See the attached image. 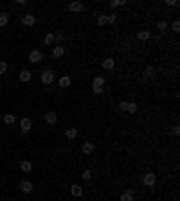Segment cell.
<instances>
[{
    "label": "cell",
    "instance_id": "cell-5",
    "mask_svg": "<svg viewBox=\"0 0 180 201\" xmlns=\"http://www.w3.org/2000/svg\"><path fill=\"white\" fill-rule=\"evenodd\" d=\"M42 59H43V54L40 50H33V52L29 54V61H31V63H40Z\"/></svg>",
    "mask_w": 180,
    "mask_h": 201
},
{
    "label": "cell",
    "instance_id": "cell-27",
    "mask_svg": "<svg viewBox=\"0 0 180 201\" xmlns=\"http://www.w3.org/2000/svg\"><path fill=\"white\" fill-rule=\"evenodd\" d=\"M7 72V63H4V61H0V76H4Z\"/></svg>",
    "mask_w": 180,
    "mask_h": 201
},
{
    "label": "cell",
    "instance_id": "cell-11",
    "mask_svg": "<svg viewBox=\"0 0 180 201\" xmlns=\"http://www.w3.org/2000/svg\"><path fill=\"white\" fill-rule=\"evenodd\" d=\"M63 54H65V49L61 47V45H58V47L52 49V57H61Z\"/></svg>",
    "mask_w": 180,
    "mask_h": 201
},
{
    "label": "cell",
    "instance_id": "cell-22",
    "mask_svg": "<svg viewBox=\"0 0 180 201\" xmlns=\"http://www.w3.org/2000/svg\"><path fill=\"white\" fill-rule=\"evenodd\" d=\"M14 120H16V117H14V115H11V113L4 115V122H6V124H13Z\"/></svg>",
    "mask_w": 180,
    "mask_h": 201
},
{
    "label": "cell",
    "instance_id": "cell-26",
    "mask_svg": "<svg viewBox=\"0 0 180 201\" xmlns=\"http://www.w3.org/2000/svg\"><path fill=\"white\" fill-rule=\"evenodd\" d=\"M52 42H54V34H47V36H45V40H43L45 45H50Z\"/></svg>",
    "mask_w": 180,
    "mask_h": 201
},
{
    "label": "cell",
    "instance_id": "cell-31",
    "mask_svg": "<svg viewBox=\"0 0 180 201\" xmlns=\"http://www.w3.org/2000/svg\"><path fill=\"white\" fill-rule=\"evenodd\" d=\"M92 178V172L90 171H83V179H90Z\"/></svg>",
    "mask_w": 180,
    "mask_h": 201
},
{
    "label": "cell",
    "instance_id": "cell-1",
    "mask_svg": "<svg viewBox=\"0 0 180 201\" xmlns=\"http://www.w3.org/2000/svg\"><path fill=\"white\" fill-rule=\"evenodd\" d=\"M103 85H105V77L97 76V77L94 79V83H92V90H94V93H103Z\"/></svg>",
    "mask_w": 180,
    "mask_h": 201
},
{
    "label": "cell",
    "instance_id": "cell-35",
    "mask_svg": "<svg viewBox=\"0 0 180 201\" xmlns=\"http://www.w3.org/2000/svg\"><path fill=\"white\" fill-rule=\"evenodd\" d=\"M54 40H58V42H63V36L58 34V36H54Z\"/></svg>",
    "mask_w": 180,
    "mask_h": 201
},
{
    "label": "cell",
    "instance_id": "cell-17",
    "mask_svg": "<svg viewBox=\"0 0 180 201\" xmlns=\"http://www.w3.org/2000/svg\"><path fill=\"white\" fill-rule=\"evenodd\" d=\"M31 77H33V74H31L29 70H22L20 72V81H23V83H25V81H29Z\"/></svg>",
    "mask_w": 180,
    "mask_h": 201
},
{
    "label": "cell",
    "instance_id": "cell-14",
    "mask_svg": "<svg viewBox=\"0 0 180 201\" xmlns=\"http://www.w3.org/2000/svg\"><path fill=\"white\" fill-rule=\"evenodd\" d=\"M121 201H133V192L131 190H124L121 194Z\"/></svg>",
    "mask_w": 180,
    "mask_h": 201
},
{
    "label": "cell",
    "instance_id": "cell-7",
    "mask_svg": "<svg viewBox=\"0 0 180 201\" xmlns=\"http://www.w3.org/2000/svg\"><path fill=\"white\" fill-rule=\"evenodd\" d=\"M22 23H23V25H34L36 23L34 14H25V16L22 18Z\"/></svg>",
    "mask_w": 180,
    "mask_h": 201
},
{
    "label": "cell",
    "instance_id": "cell-18",
    "mask_svg": "<svg viewBox=\"0 0 180 201\" xmlns=\"http://www.w3.org/2000/svg\"><path fill=\"white\" fill-rule=\"evenodd\" d=\"M92 151H94V144L92 142H85V144H83V153H85V154H90Z\"/></svg>",
    "mask_w": 180,
    "mask_h": 201
},
{
    "label": "cell",
    "instance_id": "cell-25",
    "mask_svg": "<svg viewBox=\"0 0 180 201\" xmlns=\"http://www.w3.org/2000/svg\"><path fill=\"white\" fill-rule=\"evenodd\" d=\"M157 29H158V31H166V29H167V23H166L164 20L157 22Z\"/></svg>",
    "mask_w": 180,
    "mask_h": 201
},
{
    "label": "cell",
    "instance_id": "cell-16",
    "mask_svg": "<svg viewBox=\"0 0 180 201\" xmlns=\"http://www.w3.org/2000/svg\"><path fill=\"white\" fill-rule=\"evenodd\" d=\"M59 86H61V88H67V86H70V77H69V76H63V77H59Z\"/></svg>",
    "mask_w": 180,
    "mask_h": 201
},
{
    "label": "cell",
    "instance_id": "cell-29",
    "mask_svg": "<svg viewBox=\"0 0 180 201\" xmlns=\"http://www.w3.org/2000/svg\"><path fill=\"white\" fill-rule=\"evenodd\" d=\"M171 29L175 31V32H178V31H180V22L175 20V22H173V25H171Z\"/></svg>",
    "mask_w": 180,
    "mask_h": 201
},
{
    "label": "cell",
    "instance_id": "cell-4",
    "mask_svg": "<svg viewBox=\"0 0 180 201\" xmlns=\"http://www.w3.org/2000/svg\"><path fill=\"white\" fill-rule=\"evenodd\" d=\"M31 126H33V122H31V119H27V117H23L20 122V128H22V135H25V133H29L31 131Z\"/></svg>",
    "mask_w": 180,
    "mask_h": 201
},
{
    "label": "cell",
    "instance_id": "cell-33",
    "mask_svg": "<svg viewBox=\"0 0 180 201\" xmlns=\"http://www.w3.org/2000/svg\"><path fill=\"white\" fill-rule=\"evenodd\" d=\"M173 135H180V128H178V126H173Z\"/></svg>",
    "mask_w": 180,
    "mask_h": 201
},
{
    "label": "cell",
    "instance_id": "cell-9",
    "mask_svg": "<svg viewBox=\"0 0 180 201\" xmlns=\"http://www.w3.org/2000/svg\"><path fill=\"white\" fill-rule=\"evenodd\" d=\"M103 66L106 68V70H112L115 66V61H114V57H106V59H103Z\"/></svg>",
    "mask_w": 180,
    "mask_h": 201
},
{
    "label": "cell",
    "instance_id": "cell-34",
    "mask_svg": "<svg viewBox=\"0 0 180 201\" xmlns=\"http://www.w3.org/2000/svg\"><path fill=\"white\" fill-rule=\"evenodd\" d=\"M115 22V14H110V16H108V23H114Z\"/></svg>",
    "mask_w": 180,
    "mask_h": 201
},
{
    "label": "cell",
    "instance_id": "cell-2",
    "mask_svg": "<svg viewBox=\"0 0 180 201\" xmlns=\"http://www.w3.org/2000/svg\"><path fill=\"white\" fill-rule=\"evenodd\" d=\"M54 81V72L52 70H43L42 72V83L43 85H50Z\"/></svg>",
    "mask_w": 180,
    "mask_h": 201
},
{
    "label": "cell",
    "instance_id": "cell-19",
    "mask_svg": "<svg viewBox=\"0 0 180 201\" xmlns=\"http://www.w3.org/2000/svg\"><path fill=\"white\" fill-rule=\"evenodd\" d=\"M150 31H141V32H139V34H137V38H139V40H141V42H146V40H150Z\"/></svg>",
    "mask_w": 180,
    "mask_h": 201
},
{
    "label": "cell",
    "instance_id": "cell-13",
    "mask_svg": "<svg viewBox=\"0 0 180 201\" xmlns=\"http://www.w3.org/2000/svg\"><path fill=\"white\" fill-rule=\"evenodd\" d=\"M20 167H22V171H23V172H31V171H33V164L27 162V160L20 162Z\"/></svg>",
    "mask_w": 180,
    "mask_h": 201
},
{
    "label": "cell",
    "instance_id": "cell-6",
    "mask_svg": "<svg viewBox=\"0 0 180 201\" xmlns=\"http://www.w3.org/2000/svg\"><path fill=\"white\" fill-rule=\"evenodd\" d=\"M85 9V6L81 4V2H70L69 4V11H72V13H79V11H83Z\"/></svg>",
    "mask_w": 180,
    "mask_h": 201
},
{
    "label": "cell",
    "instance_id": "cell-12",
    "mask_svg": "<svg viewBox=\"0 0 180 201\" xmlns=\"http://www.w3.org/2000/svg\"><path fill=\"white\" fill-rule=\"evenodd\" d=\"M70 192H72V196H76V198H79L81 194H83V189L78 185V183H74L72 185V189H70Z\"/></svg>",
    "mask_w": 180,
    "mask_h": 201
},
{
    "label": "cell",
    "instance_id": "cell-30",
    "mask_svg": "<svg viewBox=\"0 0 180 201\" xmlns=\"http://www.w3.org/2000/svg\"><path fill=\"white\" fill-rule=\"evenodd\" d=\"M164 4H166V6H173V7L178 6V2H177V0H166Z\"/></svg>",
    "mask_w": 180,
    "mask_h": 201
},
{
    "label": "cell",
    "instance_id": "cell-3",
    "mask_svg": "<svg viewBox=\"0 0 180 201\" xmlns=\"http://www.w3.org/2000/svg\"><path fill=\"white\" fill-rule=\"evenodd\" d=\"M155 179H157V178H155V174H153V172H146V174L142 176V183L146 187H153V185H155Z\"/></svg>",
    "mask_w": 180,
    "mask_h": 201
},
{
    "label": "cell",
    "instance_id": "cell-21",
    "mask_svg": "<svg viewBox=\"0 0 180 201\" xmlns=\"http://www.w3.org/2000/svg\"><path fill=\"white\" fill-rule=\"evenodd\" d=\"M137 110H139V108H137L135 102H128V104H126V111H128V113H137Z\"/></svg>",
    "mask_w": 180,
    "mask_h": 201
},
{
    "label": "cell",
    "instance_id": "cell-20",
    "mask_svg": "<svg viewBox=\"0 0 180 201\" xmlns=\"http://www.w3.org/2000/svg\"><path fill=\"white\" fill-rule=\"evenodd\" d=\"M7 22H9V14H7V13H0V27L7 25Z\"/></svg>",
    "mask_w": 180,
    "mask_h": 201
},
{
    "label": "cell",
    "instance_id": "cell-24",
    "mask_svg": "<svg viewBox=\"0 0 180 201\" xmlns=\"http://www.w3.org/2000/svg\"><path fill=\"white\" fill-rule=\"evenodd\" d=\"M97 23H99V25H105V23H108V16H106V14H101L99 18H97Z\"/></svg>",
    "mask_w": 180,
    "mask_h": 201
},
{
    "label": "cell",
    "instance_id": "cell-15",
    "mask_svg": "<svg viewBox=\"0 0 180 201\" xmlns=\"http://www.w3.org/2000/svg\"><path fill=\"white\" fill-rule=\"evenodd\" d=\"M65 135H67V138H76L78 136V129L76 128H69V129H65Z\"/></svg>",
    "mask_w": 180,
    "mask_h": 201
},
{
    "label": "cell",
    "instance_id": "cell-23",
    "mask_svg": "<svg viewBox=\"0 0 180 201\" xmlns=\"http://www.w3.org/2000/svg\"><path fill=\"white\" fill-rule=\"evenodd\" d=\"M126 4V0H114V2H110V7L114 9V7H119V6H124Z\"/></svg>",
    "mask_w": 180,
    "mask_h": 201
},
{
    "label": "cell",
    "instance_id": "cell-8",
    "mask_svg": "<svg viewBox=\"0 0 180 201\" xmlns=\"http://www.w3.org/2000/svg\"><path fill=\"white\" fill-rule=\"evenodd\" d=\"M45 120H47V124H56L58 115L54 111H49V113H45Z\"/></svg>",
    "mask_w": 180,
    "mask_h": 201
},
{
    "label": "cell",
    "instance_id": "cell-32",
    "mask_svg": "<svg viewBox=\"0 0 180 201\" xmlns=\"http://www.w3.org/2000/svg\"><path fill=\"white\" fill-rule=\"evenodd\" d=\"M126 104H128V102H126V100H122L121 104H119V108H121L122 111H126Z\"/></svg>",
    "mask_w": 180,
    "mask_h": 201
},
{
    "label": "cell",
    "instance_id": "cell-10",
    "mask_svg": "<svg viewBox=\"0 0 180 201\" xmlns=\"http://www.w3.org/2000/svg\"><path fill=\"white\" fill-rule=\"evenodd\" d=\"M18 189H20L22 192H31V190H33V183H31V181H22Z\"/></svg>",
    "mask_w": 180,
    "mask_h": 201
},
{
    "label": "cell",
    "instance_id": "cell-28",
    "mask_svg": "<svg viewBox=\"0 0 180 201\" xmlns=\"http://www.w3.org/2000/svg\"><path fill=\"white\" fill-rule=\"evenodd\" d=\"M151 76H153V66H148L144 70V77H151Z\"/></svg>",
    "mask_w": 180,
    "mask_h": 201
}]
</instances>
